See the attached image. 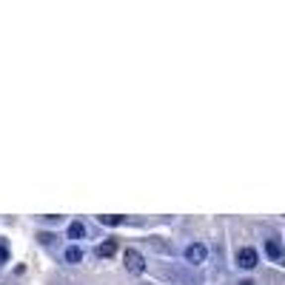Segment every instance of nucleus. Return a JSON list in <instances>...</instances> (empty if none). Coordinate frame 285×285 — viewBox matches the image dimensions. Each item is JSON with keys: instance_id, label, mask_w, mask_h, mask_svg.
I'll list each match as a JSON object with an SVG mask.
<instances>
[{"instance_id": "nucleus-5", "label": "nucleus", "mask_w": 285, "mask_h": 285, "mask_svg": "<svg viewBox=\"0 0 285 285\" xmlns=\"http://www.w3.org/2000/svg\"><path fill=\"white\" fill-rule=\"evenodd\" d=\"M114 251H117V242H114V239H106V242H100V245H97V257H100V260H106V257H112Z\"/></svg>"}, {"instance_id": "nucleus-4", "label": "nucleus", "mask_w": 285, "mask_h": 285, "mask_svg": "<svg viewBox=\"0 0 285 285\" xmlns=\"http://www.w3.org/2000/svg\"><path fill=\"white\" fill-rule=\"evenodd\" d=\"M265 254H268V257H271L274 262H283V257H285L283 245H280L277 239H265Z\"/></svg>"}, {"instance_id": "nucleus-6", "label": "nucleus", "mask_w": 285, "mask_h": 285, "mask_svg": "<svg viewBox=\"0 0 285 285\" xmlns=\"http://www.w3.org/2000/svg\"><path fill=\"white\" fill-rule=\"evenodd\" d=\"M68 237L71 239L86 237V226H83V223H71V226H68Z\"/></svg>"}, {"instance_id": "nucleus-3", "label": "nucleus", "mask_w": 285, "mask_h": 285, "mask_svg": "<svg viewBox=\"0 0 285 285\" xmlns=\"http://www.w3.org/2000/svg\"><path fill=\"white\" fill-rule=\"evenodd\" d=\"M237 262H239V268H254V265H257V251L251 248V245H245V248L237 254Z\"/></svg>"}, {"instance_id": "nucleus-9", "label": "nucleus", "mask_w": 285, "mask_h": 285, "mask_svg": "<svg viewBox=\"0 0 285 285\" xmlns=\"http://www.w3.org/2000/svg\"><path fill=\"white\" fill-rule=\"evenodd\" d=\"M6 260H9V248H6V245L0 242V262H6Z\"/></svg>"}, {"instance_id": "nucleus-8", "label": "nucleus", "mask_w": 285, "mask_h": 285, "mask_svg": "<svg viewBox=\"0 0 285 285\" xmlns=\"http://www.w3.org/2000/svg\"><path fill=\"white\" fill-rule=\"evenodd\" d=\"M80 260H83V251L71 245V248L66 251V262H80Z\"/></svg>"}, {"instance_id": "nucleus-7", "label": "nucleus", "mask_w": 285, "mask_h": 285, "mask_svg": "<svg viewBox=\"0 0 285 285\" xmlns=\"http://www.w3.org/2000/svg\"><path fill=\"white\" fill-rule=\"evenodd\" d=\"M100 223H103V226H120V223H123V217H120V214H103Z\"/></svg>"}, {"instance_id": "nucleus-10", "label": "nucleus", "mask_w": 285, "mask_h": 285, "mask_svg": "<svg viewBox=\"0 0 285 285\" xmlns=\"http://www.w3.org/2000/svg\"><path fill=\"white\" fill-rule=\"evenodd\" d=\"M239 285H254V283H251V280H245V283H239Z\"/></svg>"}, {"instance_id": "nucleus-1", "label": "nucleus", "mask_w": 285, "mask_h": 285, "mask_svg": "<svg viewBox=\"0 0 285 285\" xmlns=\"http://www.w3.org/2000/svg\"><path fill=\"white\" fill-rule=\"evenodd\" d=\"M125 268H128L131 274H143V271H146V260H143V254L134 251V248H128V251H125Z\"/></svg>"}, {"instance_id": "nucleus-2", "label": "nucleus", "mask_w": 285, "mask_h": 285, "mask_svg": "<svg viewBox=\"0 0 285 285\" xmlns=\"http://www.w3.org/2000/svg\"><path fill=\"white\" fill-rule=\"evenodd\" d=\"M205 257H208V248H205L203 242H191V245L185 248V260H188V262H194V265L205 262Z\"/></svg>"}]
</instances>
